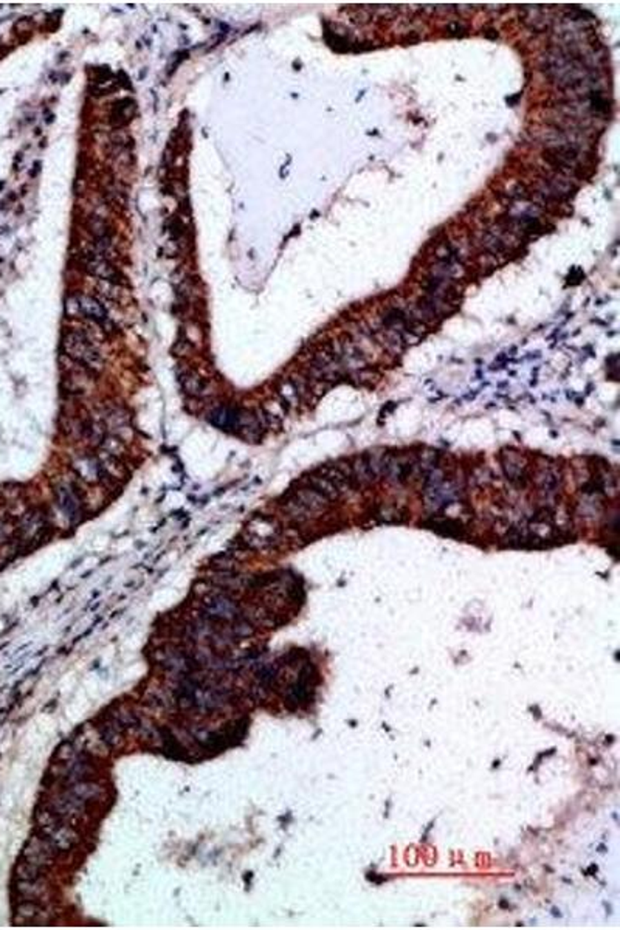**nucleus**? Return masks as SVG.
Segmentation results:
<instances>
[{"instance_id": "1", "label": "nucleus", "mask_w": 620, "mask_h": 930, "mask_svg": "<svg viewBox=\"0 0 620 930\" xmlns=\"http://www.w3.org/2000/svg\"><path fill=\"white\" fill-rule=\"evenodd\" d=\"M62 350H64V354L70 358V360L81 364V366L90 370V373L98 374L104 369V360L101 354H99V350L97 349L95 343H93L84 332L78 330L67 332V334L62 337Z\"/></svg>"}, {"instance_id": "2", "label": "nucleus", "mask_w": 620, "mask_h": 930, "mask_svg": "<svg viewBox=\"0 0 620 930\" xmlns=\"http://www.w3.org/2000/svg\"><path fill=\"white\" fill-rule=\"evenodd\" d=\"M329 504V499L312 487H303L293 492L284 502V511L295 521H308L321 513Z\"/></svg>"}, {"instance_id": "3", "label": "nucleus", "mask_w": 620, "mask_h": 930, "mask_svg": "<svg viewBox=\"0 0 620 930\" xmlns=\"http://www.w3.org/2000/svg\"><path fill=\"white\" fill-rule=\"evenodd\" d=\"M56 858H58V851H56L54 847L50 844L46 838H42L41 834L34 835V838H30L22 851V860L37 867V869L41 870H46L48 867H52Z\"/></svg>"}, {"instance_id": "4", "label": "nucleus", "mask_w": 620, "mask_h": 930, "mask_svg": "<svg viewBox=\"0 0 620 930\" xmlns=\"http://www.w3.org/2000/svg\"><path fill=\"white\" fill-rule=\"evenodd\" d=\"M54 499L59 511L66 515L68 521H78L83 513V499L78 493L77 486L72 481H59L54 487Z\"/></svg>"}, {"instance_id": "5", "label": "nucleus", "mask_w": 620, "mask_h": 930, "mask_svg": "<svg viewBox=\"0 0 620 930\" xmlns=\"http://www.w3.org/2000/svg\"><path fill=\"white\" fill-rule=\"evenodd\" d=\"M416 468V461L411 459L410 456L391 453H383L381 456V476H385L391 482L402 484L408 481Z\"/></svg>"}, {"instance_id": "6", "label": "nucleus", "mask_w": 620, "mask_h": 930, "mask_svg": "<svg viewBox=\"0 0 620 930\" xmlns=\"http://www.w3.org/2000/svg\"><path fill=\"white\" fill-rule=\"evenodd\" d=\"M39 834L42 835V838H46L50 842V844L54 847V850L58 851V854L70 851L73 847H77L81 842L79 833L64 820H61L59 823H56V825H53L52 828H48L47 831L39 833Z\"/></svg>"}, {"instance_id": "7", "label": "nucleus", "mask_w": 620, "mask_h": 930, "mask_svg": "<svg viewBox=\"0 0 620 930\" xmlns=\"http://www.w3.org/2000/svg\"><path fill=\"white\" fill-rule=\"evenodd\" d=\"M205 613L208 617L221 622H234L237 619V605L225 594H211L205 599Z\"/></svg>"}, {"instance_id": "8", "label": "nucleus", "mask_w": 620, "mask_h": 930, "mask_svg": "<svg viewBox=\"0 0 620 930\" xmlns=\"http://www.w3.org/2000/svg\"><path fill=\"white\" fill-rule=\"evenodd\" d=\"M50 920H52V915H50L48 910L39 906L36 901H25L16 909L14 921L21 922V924L41 926L47 924Z\"/></svg>"}, {"instance_id": "9", "label": "nucleus", "mask_w": 620, "mask_h": 930, "mask_svg": "<svg viewBox=\"0 0 620 930\" xmlns=\"http://www.w3.org/2000/svg\"><path fill=\"white\" fill-rule=\"evenodd\" d=\"M74 299H77L78 313L84 315V318L90 319L92 323L97 324H106L109 321L108 310L104 309V306L99 303L97 298L87 297V295H79V297H77Z\"/></svg>"}, {"instance_id": "10", "label": "nucleus", "mask_w": 620, "mask_h": 930, "mask_svg": "<svg viewBox=\"0 0 620 930\" xmlns=\"http://www.w3.org/2000/svg\"><path fill=\"white\" fill-rule=\"evenodd\" d=\"M97 462H98V468H99V476L101 479H108L110 482H117L121 481L124 476H126V470L121 465L120 459L117 456H112L106 451H101L97 456Z\"/></svg>"}, {"instance_id": "11", "label": "nucleus", "mask_w": 620, "mask_h": 930, "mask_svg": "<svg viewBox=\"0 0 620 930\" xmlns=\"http://www.w3.org/2000/svg\"><path fill=\"white\" fill-rule=\"evenodd\" d=\"M46 526L47 521L42 512L31 511L28 513H25L21 523L22 540H25V542H33V540L39 538L43 531H46Z\"/></svg>"}, {"instance_id": "12", "label": "nucleus", "mask_w": 620, "mask_h": 930, "mask_svg": "<svg viewBox=\"0 0 620 930\" xmlns=\"http://www.w3.org/2000/svg\"><path fill=\"white\" fill-rule=\"evenodd\" d=\"M241 414H242V411L237 410V408L219 406V408H216L214 411L210 413V420H211L212 425L219 426V428L228 430V431H237V428H239Z\"/></svg>"}, {"instance_id": "13", "label": "nucleus", "mask_w": 620, "mask_h": 930, "mask_svg": "<svg viewBox=\"0 0 620 930\" xmlns=\"http://www.w3.org/2000/svg\"><path fill=\"white\" fill-rule=\"evenodd\" d=\"M86 268L89 270V272L93 276H97V278L103 279L106 282L117 281L115 268L110 266V262L106 259L103 255H99V253H89V255H87Z\"/></svg>"}, {"instance_id": "14", "label": "nucleus", "mask_w": 620, "mask_h": 930, "mask_svg": "<svg viewBox=\"0 0 620 930\" xmlns=\"http://www.w3.org/2000/svg\"><path fill=\"white\" fill-rule=\"evenodd\" d=\"M67 791H70L73 795H77L81 802L86 803V805H89L90 802L98 800L99 797L104 795V788L99 786L98 783H93L89 780L73 782L70 786L67 788Z\"/></svg>"}, {"instance_id": "15", "label": "nucleus", "mask_w": 620, "mask_h": 930, "mask_svg": "<svg viewBox=\"0 0 620 930\" xmlns=\"http://www.w3.org/2000/svg\"><path fill=\"white\" fill-rule=\"evenodd\" d=\"M16 890L17 893L21 895L25 901H41L43 898L48 896V887L46 882L41 879H33V881H17L16 884Z\"/></svg>"}, {"instance_id": "16", "label": "nucleus", "mask_w": 620, "mask_h": 930, "mask_svg": "<svg viewBox=\"0 0 620 930\" xmlns=\"http://www.w3.org/2000/svg\"><path fill=\"white\" fill-rule=\"evenodd\" d=\"M308 486L312 487L313 490H317L318 493H321L324 498H328L329 501H334L341 495L340 490H338L319 470L308 477Z\"/></svg>"}, {"instance_id": "17", "label": "nucleus", "mask_w": 620, "mask_h": 930, "mask_svg": "<svg viewBox=\"0 0 620 930\" xmlns=\"http://www.w3.org/2000/svg\"><path fill=\"white\" fill-rule=\"evenodd\" d=\"M74 471L83 477L84 481L89 482H95V481H101V476H99V468H98V462L97 457L93 456H81L79 459L73 462Z\"/></svg>"}, {"instance_id": "18", "label": "nucleus", "mask_w": 620, "mask_h": 930, "mask_svg": "<svg viewBox=\"0 0 620 930\" xmlns=\"http://www.w3.org/2000/svg\"><path fill=\"white\" fill-rule=\"evenodd\" d=\"M561 484V476L560 471L555 467H544L540 475H538V487L543 493L546 495H555L559 492Z\"/></svg>"}, {"instance_id": "19", "label": "nucleus", "mask_w": 620, "mask_h": 930, "mask_svg": "<svg viewBox=\"0 0 620 930\" xmlns=\"http://www.w3.org/2000/svg\"><path fill=\"white\" fill-rule=\"evenodd\" d=\"M181 386H183L188 394L194 395V397H202V395L208 393V383H206L202 377H199L194 373H188L181 377Z\"/></svg>"}, {"instance_id": "20", "label": "nucleus", "mask_w": 620, "mask_h": 930, "mask_svg": "<svg viewBox=\"0 0 620 930\" xmlns=\"http://www.w3.org/2000/svg\"><path fill=\"white\" fill-rule=\"evenodd\" d=\"M504 470H506V475L509 476V479H512V481L524 479L526 465L523 464L521 457L517 456V455H507V457L504 459Z\"/></svg>"}, {"instance_id": "21", "label": "nucleus", "mask_w": 620, "mask_h": 930, "mask_svg": "<svg viewBox=\"0 0 620 930\" xmlns=\"http://www.w3.org/2000/svg\"><path fill=\"white\" fill-rule=\"evenodd\" d=\"M101 451H106L112 456H120L124 453V444L121 442V439H118L117 436H106L101 441Z\"/></svg>"}, {"instance_id": "22", "label": "nucleus", "mask_w": 620, "mask_h": 930, "mask_svg": "<svg viewBox=\"0 0 620 930\" xmlns=\"http://www.w3.org/2000/svg\"><path fill=\"white\" fill-rule=\"evenodd\" d=\"M447 31H448V34L458 36V34H462L461 31H464V28H462V25H459V23H452V25H448Z\"/></svg>"}]
</instances>
